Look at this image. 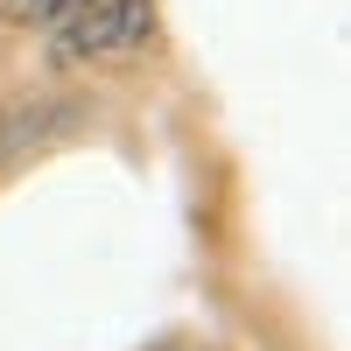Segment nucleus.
Instances as JSON below:
<instances>
[{
	"instance_id": "3",
	"label": "nucleus",
	"mask_w": 351,
	"mask_h": 351,
	"mask_svg": "<svg viewBox=\"0 0 351 351\" xmlns=\"http://www.w3.org/2000/svg\"><path fill=\"white\" fill-rule=\"evenodd\" d=\"M77 8H92V0H0V14L14 28H64Z\"/></svg>"
},
{
	"instance_id": "2",
	"label": "nucleus",
	"mask_w": 351,
	"mask_h": 351,
	"mask_svg": "<svg viewBox=\"0 0 351 351\" xmlns=\"http://www.w3.org/2000/svg\"><path fill=\"white\" fill-rule=\"evenodd\" d=\"M84 120V99H43V106H0V169L8 162H28L36 148H49V141L77 134Z\"/></svg>"
},
{
	"instance_id": "1",
	"label": "nucleus",
	"mask_w": 351,
	"mask_h": 351,
	"mask_svg": "<svg viewBox=\"0 0 351 351\" xmlns=\"http://www.w3.org/2000/svg\"><path fill=\"white\" fill-rule=\"evenodd\" d=\"M155 0H92V8H77L64 28H49L56 49H49V64H127V56H141L155 43Z\"/></svg>"
}]
</instances>
